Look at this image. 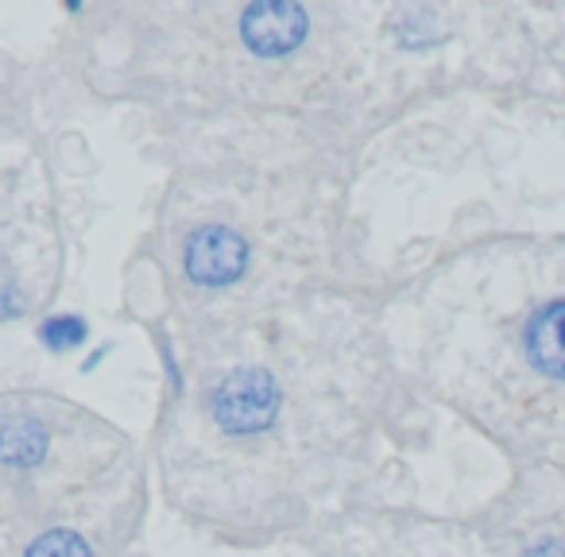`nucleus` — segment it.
<instances>
[{
	"label": "nucleus",
	"instance_id": "f257e3e1",
	"mask_svg": "<svg viewBox=\"0 0 565 557\" xmlns=\"http://www.w3.org/2000/svg\"><path fill=\"white\" fill-rule=\"evenodd\" d=\"M282 384L271 368H233L210 387L205 410L228 441L264 438L282 418Z\"/></svg>",
	"mask_w": 565,
	"mask_h": 557
},
{
	"label": "nucleus",
	"instance_id": "f03ea898",
	"mask_svg": "<svg viewBox=\"0 0 565 557\" xmlns=\"http://www.w3.org/2000/svg\"><path fill=\"white\" fill-rule=\"evenodd\" d=\"M252 271V240L228 221H202L182 240V279L194 291H233Z\"/></svg>",
	"mask_w": 565,
	"mask_h": 557
},
{
	"label": "nucleus",
	"instance_id": "7ed1b4c3",
	"mask_svg": "<svg viewBox=\"0 0 565 557\" xmlns=\"http://www.w3.org/2000/svg\"><path fill=\"white\" fill-rule=\"evenodd\" d=\"M315 20L299 0H252L236 17L241 47L259 63H282L295 58L310 43Z\"/></svg>",
	"mask_w": 565,
	"mask_h": 557
},
{
	"label": "nucleus",
	"instance_id": "20e7f679",
	"mask_svg": "<svg viewBox=\"0 0 565 557\" xmlns=\"http://www.w3.org/2000/svg\"><path fill=\"white\" fill-rule=\"evenodd\" d=\"M519 345H523L531 372L565 387V299H550L534 307L519 330Z\"/></svg>",
	"mask_w": 565,
	"mask_h": 557
},
{
	"label": "nucleus",
	"instance_id": "39448f33",
	"mask_svg": "<svg viewBox=\"0 0 565 557\" xmlns=\"http://www.w3.org/2000/svg\"><path fill=\"white\" fill-rule=\"evenodd\" d=\"M51 449H55V433L40 415L20 410V415H9L0 422V469L12 476L40 472L51 461Z\"/></svg>",
	"mask_w": 565,
	"mask_h": 557
},
{
	"label": "nucleus",
	"instance_id": "423d86ee",
	"mask_svg": "<svg viewBox=\"0 0 565 557\" xmlns=\"http://www.w3.org/2000/svg\"><path fill=\"white\" fill-rule=\"evenodd\" d=\"M387 35L407 55H430V51H438L449 40V32L441 28L434 9H399L392 17V24H387Z\"/></svg>",
	"mask_w": 565,
	"mask_h": 557
},
{
	"label": "nucleus",
	"instance_id": "0eeeda50",
	"mask_svg": "<svg viewBox=\"0 0 565 557\" xmlns=\"http://www.w3.org/2000/svg\"><path fill=\"white\" fill-rule=\"evenodd\" d=\"M35 338H40L43 353H51V356H74V353L94 349V330H89L86 318L74 314V310L47 314L40 322V330H35Z\"/></svg>",
	"mask_w": 565,
	"mask_h": 557
},
{
	"label": "nucleus",
	"instance_id": "6e6552de",
	"mask_svg": "<svg viewBox=\"0 0 565 557\" xmlns=\"http://www.w3.org/2000/svg\"><path fill=\"white\" fill-rule=\"evenodd\" d=\"M24 557H97L89 538L74 526H47L24 546Z\"/></svg>",
	"mask_w": 565,
	"mask_h": 557
},
{
	"label": "nucleus",
	"instance_id": "1a4fd4ad",
	"mask_svg": "<svg viewBox=\"0 0 565 557\" xmlns=\"http://www.w3.org/2000/svg\"><path fill=\"white\" fill-rule=\"evenodd\" d=\"M28 310V294L20 287L17 275H0V325H12L20 322Z\"/></svg>",
	"mask_w": 565,
	"mask_h": 557
},
{
	"label": "nucleus",
	"instance_id": "9d476101",
	"mask_svg": "<svg viewBox=\"0 0 565 557\" xmlns=\"http://www.w3.org/2000/svg\"><path fill=\"white\" fill-rule=\"evenodd\" d=\"M159 361H163V376H167L171 395H186V376H182V364H179V356H174V349L167 338H159Z\"/></svg>",
	"mask_w": 565,
	"mask_h": 557
},
{
	"label": "nucleus",
	"instance_id": "9b49d317",
	"mask_svg": "<svg viewBox=\"0 0 565 557\" xmlns=\"http://www.w3.org/2000/svg\"><path fill=\"white\" fill-rule=\"evenodd\" d=\"M109 356H113V341H102L97 349H86V353H82L78 372H82V376H94V372L105 368V361H109Z\"/></svg>",
	"mask_w": 565,
	"mask_h": 557
},
{
	"label": "nucleus",
	"instance_id": "f8f14e48",
	"mask_svg": "<svg viewBox=\"0 0 565 557\" xmlns=\"http://www.w3.org/2000/svg\"><path fill=\"white\" fill-rule=\"evenodd\" d=\"M519 557H565V538H557V534H546V538L531 542V546H526Z\"/></svg>",
	"mask_w": 565,
	"mask_h": 557
},
{
	"label": "nucleus",
	"instance_id": "ddd939ff",
	"mask_svg": "<svg viewBox=\"0 0 565 557\" xmlns=\"http://www.w3.org/2000/svg\"><path fill=\"white\" fill-rule=\"evenodd\" d=\"M86 12V0H66V17H82Z\"/></svg>",
	"mask_w": 565,
	"mask_h": 557
}]
</instances>
